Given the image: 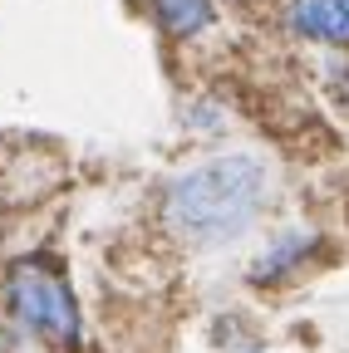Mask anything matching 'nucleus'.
<instances>
[{
    "mask_svg": "<svg viewBox=\"0 0 349 353\" xmlns=\"http://www.w3.org/2000/svg\"><path fill=\"white\" fill-rule=\"evenodd\" d=\"M276 172L256 152H222L207 157L187 172H178L162 192V226L197 245V250H222L256 231V221L271 206Z\"/></svg>",
    "mask_w": 349,
    "mask_h": 353,
    "instance_id": "1",
    "label": "nucleus"
},
{
    "mask_svg": "<svg viewBox=\"0 0 349 353\" xmlns=\"http://www.w3.org/2000/svg\"><path fill=\"white\" fill-rule=\"evenodd\" d=\"M6 299H10V314L50 348H74L79 343V304H74V290L64 285L59 270L39 260H20L10 280H6Z\"/></svg>",
    "mask_w": 349,
    "mask_h": 353,
    "instance_id": "2",
    "label": "nucleus"
},
{
    "mask_svg": "<svg viewBox=\"0 0 349 353\" xmlns=\"http://www.w3.org/2000/svg\"><path fill=\"white\" fill-rule=\"evenodd\" d=\"M285 34L349 50V0H290L285 6Z\"/></svg>",
    "mask_w": 349,
    "mask_h": 353,
    "instance_id": "3",
    "label": "nucleus"
},
{
    "mask_svg": "<svg viewBox=\"0 0 349 353\" xmlns=\"http://www.w3.org/2000/svg\"><path fill=\"white\" fill-rule=\"evenodd\" d=\"M320 245H325V241H320V231H310V226L276 231V236L266 241V250L251 260V280H256V285H266V280H285V275L305 270V265H310V255H315Z\"/></svg>",
    "mask_w": 349,
    "mask_h": 353,
    "instance_id": "4",
    "label": "nucleus"
},
{
    "mask_svg": "<svg viewBox=\"0 0 349 353\" xmlns=\"http://www.w3.org/2000/svg\"><path fill=\"white\" fill-rule=\"evenodd\" d=\"M153 20L172 39H192L216 25V10H211V0H153Z\"/></svg>",
    "mask_w": 349,
    "mask_h": 353,
    "instance_id": "5",
    "label": "nucleus"
},
{
    "mask_svg": "<svg viewBox=\"0 0 349 353\" xmlns=\"http://www.w3.org/2000/svg\"><path fill=\"white\" fill-rule=\"evenodd\" d=\"M330 83L339 88V99L349 103V59H334V64H330Z\"/></svg>",
    "mask_w": 349,
    "mask_h": 353,
    "instance_id": "6",
    "label": "nucleus"
}]
</instances>
